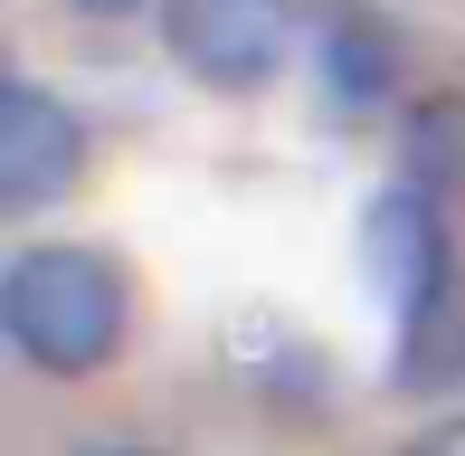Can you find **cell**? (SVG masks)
Instances as JSON below:
<instances>
[{"label":"cell","mask_w":465,"mask_h":456,"mask_svg":"<svg viewBox=\"0 0 465 456\" xmlns=\"http://www.w3.org/2000/svg\"><path fill=\"white\" fill-rule=\"evenodd\" d=\"M361 276H371V295L390 304V323H418L437 295H456L447 228H437V191L390 181V191L361 210Z\"/></svg>","instance_id":"cell-3"},{"label":"cell","mask_w":465,"mask_h":456,"mask_svg":"<svg viewBox=\"0 0 465 456\" xmlns=\"http://www.w3.org/2000/svg\"><path fill=\"white\" fill-rule=\"evenodd\" d=\"M323 95H332V114H380L399 95V38L371 10L323 19Z\"/></svg>","instance_id":"cell-5"},{"label":"cell","mask_w":465,"mask_h":456,"mask_svg":"<svg viewBox=\"0 0 465 456\" xmlns=\"http://www.w3.org/2000/svg\"><path fill=\"white\" fill-rule=\"evenodd\" d=\"M104 456H153V447H104Z\"/></svg>","instance_id":"cell-8"},{"label":"cell","mask_w":465,"mask_h":456,"mask_svg":"<svg viewBox=\"0 0 465 456\" xmlns=\"http://www.w3.org/2000/svg\"><path fill=\"white\" fill-rule=\"evenodd\" d=\"M76 172H86V124H76V105H57L38 76H10L0 86V210L38 219L48 200L76 191Z\"/></svg>","instance_id":"cell-4"},{"label":"cell","mask_w":465,"mask_h":456,"mask_svg":"<svg viewBox=\"0 0 465 456\" xmlns=\"http://www.w3.org/2000/svg\"><path fill=\"white\" fill-rule=\"evenodd\" d=\"M67 10H86V19H134V10H153V0H67Z\"/></svg>","instance_id":"cell-7"},{"label":"cell","mask_w":465,"mask_h":456,"mask_svg":"<svg viewBox=\"0 0 465 456\" xmlns=\"http://www.w3.org/2000/svg\"><path fill=\"white\" fill-rule=\"evenodd\" d=\"M399 153H409L418 191H465V95H428L399 124Z\"/></svg>","instance_id":"cell-6"},{"label":"cell","mask_w":465,"mask_h":456,"mask_svg":"<svg viewBox=\"0 0 465 456\" xmlns=\"http://www.w3.org/2000/svg\"><path fill=\"white\" fill-rule=\"evenodd\" d=\"M124 323H134V285L104 247L76 238H38L0 266V333L29 371L48 381H86L124 352Z\"/></svg>","instance_id":"cell-1"},{"label":"cell","mask_w":465,"mask_h":456,"mask_svg":"<svg viewBox=\"0 0 465 456\" xmlns=\"http://www.w3.org/2000/svg\"><path fill=\"white\" fill-rule=\"evenodd\" d=\"M294 38H304L294 0H162V48L209 95H257L266 76H285Z\"/></svg>","instance_id":"cell-2"}]
</instances>
